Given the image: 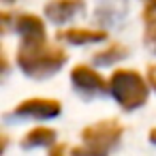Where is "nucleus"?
<instances>
[{
  "label": "nucleus",
  "mask_w": 156,
  "mask_h": 156,
  "mask_svg": "<svg viewBox=\"0 0 156 156\" xmlns=\"http://www.w3.org/2000/svg\"><path fill=\"white\" fill-rule=\"evenodd\" d=\"M66 62V54L60 47L41 43H22L17 49V66L28 77H49L58 73Z\"/></svg>",
  "instance_id": "1"
},
{
  "label": "nucleus",
  "mask_w": 156,
  "mask_h": 156,
  "mask_svg": "<svg viewBox=\"0 0 156 156\" xmlns=\"http://www.w3.org/2000/svg\"><path fill=\"white\" fill-rule=\"evenodd\" d=\"M109 90H111L113 98L126 111L143 107L145 101H147V94H150L147 83L143 81V77L137 71H130V69L113 71V75L109 79Z\"/></svg>",
  "instance_id": "2"
},
{
  "label": "nucleus",
  "mask_w": 156,
  "mask_h": 156,
  "mask_svg": "<svg viewBox=\"0 0 156 156\" xmlns=\"http://www.w3.org/2000/svg\"><path fill=\"white\" fill-rule=\"evenodd\" d=\"M122 133H124V128L118 120H101V122H96L92 126H86L81 130V139H83L86 150H73V152L75 154H79V152L107 154L120 143Z\"/></svg>",
  "instance_id": "3"
},
{
  "label": "nucleus",
  "mask_w": 156,
  "mask_h": 156,
  "mask_svg": "<svg viewBox=\"0 0 156 156\" xmlns=\"http://www.w3.org/2000/svg\"><path fill=\"white\" fill-rule=\"evenodd\" d=\"M60 111H62L60 101H56V98H43V96H37V98H26V101H22V103L13 109V115H20V118H39V120H49V118H56Z\"/></svg>",
  "instance_id": "4"
},
{
  "label": "nucleus",
  "mask_w": 156,
  "mask_h": 156,
  "mask_svg": "<svg viewBox=\"0 0 156 156\" xmlns=\"http://www.w3.org/2000/svg\"><path fill=\"white\" fill-rule=\"evenodd\" d=\"M71 81H73L75 90L81 92V94H86V96L103 94L107 90V81L92 66H86V64H77L71 71Z\"/></svg>",
  "instance_id": "5"
},
{
  "label": "nucleus",
  "mask_w": 156,
  "mask_h": 156,
  "mask_svg": "<svg viewBox=\"0 0 156 156\" xmlns=\"http://www.w3.org/2000/svg\"><path fill=\"white\" fill-rule=\"evenodd\" d=\"M15 32L22 37V43H41L45 41V24L41 17L22 13L15 17Z\"/></svg>",
  "instance_id": "6"
},
{
  "label": "nucleus",
  "mask_w": 156,
  "mask_h": 156,
  "mask_svg": "<svg viewBox=\"0 0 156 156\" xmlns=\"http://www.w3.org/2000/svg\"><path fill=\"white\" fill-rule=\"evenodd\" d=\"M83 0H49L45 5V15L56 24H62L79 11H83Z\"/></svg>",
  "instance_id": "7"
},
{
  "label": "nucleus",
  "mask_w": 156,
  "mask_h": 156,
  "mask_svg": "<svg viewBox=\"0 0 156 156\" xmlns=\"http://www.w3.org/2000/svg\"><path fill=\"white\" fill-rule=\"evenodd\" d=\"M62 41L71 43V45H88V43H98L107 39L105 30H86V28H69L64 32L58 34Z\"/></svg>",
  "instance_id": "8"
},
{
  "label": "nucleus",
  "mask_w": 156,
  "mask_h": 156,
  "mask_svg": "<svg viewBox=\"0 0 156 156\" xmlns=\"http://www.w3.org/2000/svg\"><path fill=\"white\" fill-rule=\"evenodd\" d=\"M56 141V130L49 126H37L32 130L26 133V137L22 139V147L32 150V147H41V145H51Z\"/></svg>",
  "instance_id": "9"
},
{
  "label": "nucleus",
  "mask_w": 156,
  "mask_h": 156,
  "mask_svg": "<svg viewBox=\"0 0 156 156\" xmlns=\"http://www.w3.org/2000/svg\"><path fill=\"white\" fill-rule=\"evenodd\" d=\"M143 22H145V47L156 54V7H145Z\"/></svg>",
  "instance_id": "10"
},
{
  "label": "nucleus",
  "mask_w": 156,
  "mask_h": 156,
  "mask_svg": "<svg viewBox=\"0 0 156 156\" xmlns=\"http://www.w3.org/2000/svg\"><path fill=\"white\" fill-rule=\"evenodd\" d=\"M126 51H128V49H126L124 45L115 43V45H111L109 49H105V51L96 54V56H94V62H96V64H111V62H115V60L124 58V56H126Z\"/></svg>",
  "instance_id": "11"
},
{
  "label": "nucleus",
  "mask_w": 156,
  "mask_h": 156,
  "mask_svg": "<svg viewBox=\"0 0 156 156\" xmlns=\"http://www.w3.org/2000/svg\"><path fill=\"white\" fill-rule=\"evenodd\" d=\"M147 75H150V83H152L154 90H156V66H150V69H147Z\"/></svg>",
  "instance_id": "12"
},
{
  "label": "nucleus",
  "mask_w": 156,
  "mask_h": 156,
  "mask_svg": "<svg viewBox=\"0 0 156 156\" xmlns=\"http://www.w3.org/2000/svg\"><path fill=\"white\" fill-rule=\"evenodd\" d=\"M150 141H152V143H156V128H152V130H150Z\"/></svg>",
  "instance_id": "13"
},
{
  "label": "nucleus",
  "mask_w": 156,
  "mask_h": 156,
  "mask_svg": "<svg viewBox=\"0 0 156 156\" xmlns=\"http://www.w3.org/2000/svg\"><path fill=\"white\" fill-rule=\"evenodd\" d=\"M147 2V7H156V0H145Z\"/></svg>",
  "instance_id": "14"
},
{
  "label": "nucleus",
  "mask_w": 156,
  "mask_h": 156,
  "mask_svg": "<svg viewBox=\"0 0 156 156\" xmlns=\"http://www.w3.org/2000/svg\"><path fill=\"white\" fill-rule=\"evenodd\" d=\"M7 2H9V0H7Z\"/></svg>",
  "instance_id": "15"
}]
</instances>
